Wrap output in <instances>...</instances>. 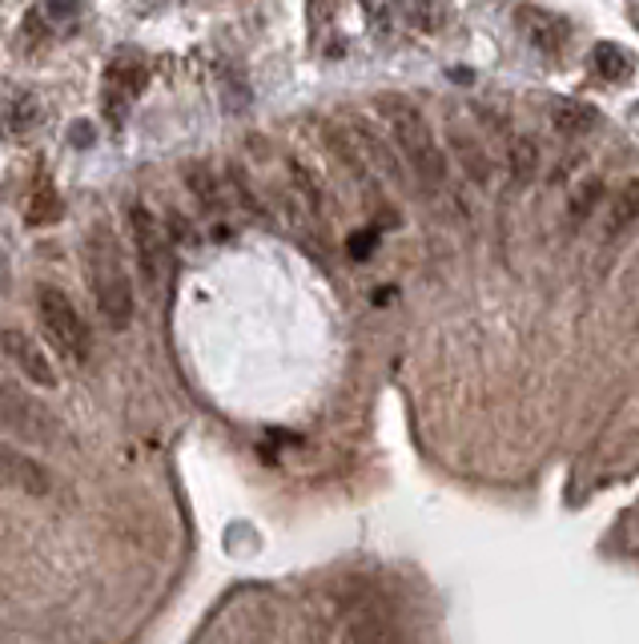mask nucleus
<instances>
[{"label":"nucleus","mask_w":639,"mask_h":644,"mask_svg":"<svg viewBox=\"0 0 639 644\" xmlns=\"http://www.w3.org/2000/svg\"><path fill=\"white\" fill-rule=\"evenodd\" d=\"M636 222H639V177H631L628 186L612 198V210H607V234H624V230Z\"/></svg>","instance_id":"14"},{"label":"nucleus","mask_w":639,"mask_h":644,"mask_svg":"<svg viewBox=\"0 0 639 644\" xmlns=\"http://www.w3.org/2000/svg\"><path fill=\"white\" fill-rule=\"evenodd\" d=\"M36 318L45 327L53 351L73 367H85L93 354V335L85 327L81 310L73 306V298L60 286H36Z\"/></svg>","instance_id":"3"},{"label":"nucleus","mask_w":639,"mask_h":644,"mask_svg":"<svg viewBox=\"0 0 639 644\" xmlns=\"http://www.w3.org/2000/svg\"><path fill=\"white\" fill-rule=\"evenodd\" d=\"M0 282H4V254H0Z\"/></svg>","instance_id":"24"},{"label":"nucleus","mask_w":639,"mask_h":644,"mask_svg":"<svg viewBox=\"0 0 639 644\" xmlns=\"http://www.w3.org/2000/svg\"><path fill=\"white\" fill-rule=\"evenodd\" d=\"M503 157H507V174H511V182H519V186H527V182L539 174V153H535V145L527 138H507Z\"/></svg>","instance_id":"15"},{"label":"nucleus","mask_w":639,"mask_h":644,"mask_svg":"<svg viewBox=\"0 0 639 644\" xmlns=\"http://www.w3.org/2000/svg\"><path fill=\"white\" fill-rule=\"evenodd\" d=\"M599 198H604V186H599L595 177H592V182H583V186L571 194V206H568L571 222H583V218L595 210V201H599Z\"/></svg>","instance_id":"19"},{"label":"nucleus","mask_w":639,"mask_h":644,"mask_svg":"<svg viewBox=\"0 0 639 644\" xmlns=\"http://www.w3.org/2000/svg\"><path fill=\"white\" fill-rule=\"evenodd\" d=\"M36 121V101L29 97V101H16V121H12V133H21L24 125H33Z\"/></svg>","instance_id":"23"},{"label":"nucleus","mask_w":639,"mask_h":644,"mask_svg":"<svg viewBox=\"0 0 639 644\" xmlns=\"http://www.w3.org/2000/svg\"><path fill=\"white\" fill-rule=\"evenodd\" d=\"M0 432L16 435L33 447H53L60 439V423L53 411L12 383H0Z\"/></svg>","instance_id":"4"},{"label":"nucleus","mask_w":639,"mask_h":644,"mask_svg":"<svg viewBox=\"0 0 639 644\" xmlns=\"http://www.w3.org/2000/svg\"><path fill=\"white\" fill-rule=\"evenodd\" d=\"M547 121L563 138H583V133H592L599 125V113H595V106L575 101V97H551L547 101Z\"/></svg>","instance_id":"11"},{"label":"nucleus","mask_w":639,"mask_h":644,"mask_svg":"<svg viewBox=\"0 0 639 644\" xmlns=\"http://www.w3.org/2000/svg\"><path fill=\"white\" fill-rule=\"evenodd\" d=\"M0 488L16 495H29V500H45L53 492V476H48V468L41 459H33L29 451L0 439Z\"/></svg>","instance_id":"6"},{"label":"nucleus","mask_w":639,"mask_h":644,"mask_svg":"<svg viewBox=\"0 0 639 644\" xmlns=\"http://www.w3.org/2000/svg\"><path fill=\"white\" fill-rule=\"evenodd\" d=\"M186 186H189V194L201 201V210H218L221 206V189H218V182H213V174L206 170V165H189Z\"/></svg>","instance_id":"18"},{"label":"nucleus","mask_w":639,"mask_h":644,"mask_svg":"<svg viewBox=\"0 0 639 644\" xmlns=\"http://www.w3.org/2000/svg\"><path fill=\"white\" fill-rule=\"evenodd\" d=\"M0 354L9 359L16 371H21L24 379L33 386H57V371H53V363H48V354L41 351V342L29 335V330L21 327H0Z\"/></svg>","instance_id":"7"},{"label":"nucleus","mask_w":639,"mask_h":644,"mask_svg":"<svg viewBox=\"0 0 639 644\" xmlns=\"http://www.w3.org/2000/svg\"><path fill=\"white\" fill-rule=\"evenodd\" d=\"M395 9L403 12V21H407L410 29H422V33H434L442 24L439 0H395Z\"/></svg>","instance_id":"16"},{"label":"nucleus","mask_w":639,"mask_h":644,"mask_svg":"<svg viewBox=\"0 0 639 644\" xmlns=\"http://www.w3.org/2000/svg\"><path fill=\"white\" fill-rule=\"evenodd\" d=\"M129 238H133L141 279H145V286L157 291V282L165 274V262H169V238H165V226L157 222V214L150 206H141V201L129 206Z\"/></svg>","instance_id":"5"},{"label":"nucleus","mask_w":639,"mask_h":644,"mask_svg":"<svg viewBox=\"0 0 639 644\" xmlns=\"http://www.w3.org/2000/svg\"><path fill=\"white\" fill-rule=\"evenodd\" d=\"M41 9H45V17L53 24H73L77 21V12H81V0H45Z\"/></svg>","instance_id":"20"},{"label":"nucleus","mask_w":639,"mask_h":644,"mask_svg":"<svg viewBox=\"0 0 639 644\" xmlns=\"http://www.w3.org/2000/svg\"><path fill=\"white\" fill-rule=\"evenodd\" d=\"M141 85H145V69L141 65H125V61H117L113 69L106 73V118L109 125H121L129 113V101L141 94Z\"/></svg>","instance_id":"10"},{"label":"nucleus","mask_w":639,"mask_h":644,"mask_svg":"<svg viewBox=\"0 0 639 644\" xmlns=\"http://www.w3.org/2000/svg\"><path fill=\"white\" fill-rule=\"evenodd\" d=\"M451 153H454V165H459L475 186H491L495 165H491V153L483 141L471 138L466 129H451Z\"/></svg>","instance_id":"12"},{"label":"nucleus","mask_w":639,"mask_h":644,"mask_svg":"<svg viewBox=\"0 0 639 644\" xmlns=\"http://www.w3.org/2000/svg\"><path fill=\"white\" fill-rule=\"evenodd\" d=\"M290 182H294V194L302 198V206L306 210H315V214H322V206H326V194H322V186H318V177L306 170L302 162H294L290 157Z\"/></svg>","instance_id":"17"},{"label":"nucleus","mask_w":639,"mask_h":644,"mask_svg":"<svg viewBox=\"0 0 639 644\" xmlns=\"http://www.w3.org/2000/svg\"><path fill=\"white\" fill-rule=\"evenodd\" d=\"M374 109H378L386 133H390V141L403 153V162L422 177V186L447 189V182H451L447 157H442L439 141H434L427 118H422V109L415 101H407L403 94H378L374 97Z\"/></svg>","instance_id":"1"},{"label":"nucleus","mask_w":639,"mask_h":644,"mask_svg":"<svg viewBox=\"0 0 639 644\" xmlns=\"http://www.w3.org/2000/svg\"><path fill=\"white\" fill-rule=\"evenodd\" d=\"M515 24H519V33H524V41L535 48V53H543V57H559L563 48H568V24L559 21V17H551V12L543 9H519L515 12Z\"/></svg>","instance_id":"9"},{"label":"nucleus","mask_w":639,"mask_h":644,"mask_svg":"<svg viewBox=\"0 0 639 644\" xmlns=\"http://www.w3.org/2000/svg\"><path fill=\"white\" fill-rule=\"evenodd\" d=\"M636 29H639V17H636Z\"/></svg>","instance_id":"25"},{"label":"nucleus","mask_w":639,"mask_h":644,"mask_svg":"<svg viewBox=\"0 0 639 644\" xmlns=\"http://www.w3.org/2000/svg\"><path fill=\"white\" fill-rule=\"evenodd\" d=\"M57 214H60V201L53 198V194H41V198L29 206V214H24V218H29V226H41V222H53Z\"/></svg>","instance_id":"21"},{"label":"nucleus","mask_w":639,"mask_h":644,"mask_svg":"<svg viewBox=\"0 0 639 644\" xmlns=\"http://www.w3.org/2000/svg\"><path fill=\"white\" fill-rule=\"evenodd\" d=\"M350 133H354V145L362 150V157L371 162V170L386 182H395L398 189H410V177L403 170V153L390 138H383L378 129H371V121L354 118L350 121Z\"/></svg>","instance_id":"8"},{"label":"nucleus","mask_w":639,"mask_h":644,"mask_svg":"<svg viewBox=\"0 0 639 644\" xmlns=\"http://www.w3.org/2000/svg\"><path fill=\"white\" fill-rule=\"evenodd\" d=\"M85 282L97 303V315L109 330H125L133 323V282L125 274V258L109 226H97L85 238Z\"/></svg>","instance_id":"2"},{"label":"nucleus","mask_w":639,"mask_h":644,"mask_svg":"<svg viewBox=\"0 0 639 644\" xmlns=\"http://www.w3.org/2000/svg\"><path fill=\"white\" fill-rule=\"evenodd\" d=\"M378 247V234H374V230H359V234L350 238V258H366L371 254V250Z\"/></svg>","instance_id":"22"},{"label":"nucleus","mask_w":639,"mask_h":644,"mask_svg":"<svg viewBox=\"0 0 639 644\" xmlns=\"http://www.w3.org/2000/svg\"><path fill=\"white\" fill-rule=\"evenodd\" d=\"M592 69L599 73L604 81L624 85V81H631V73H636V61H631L628 48L612 45V41H599V45L592 48Z\"/></svg>","instance_id":"13"}]
</instances>
